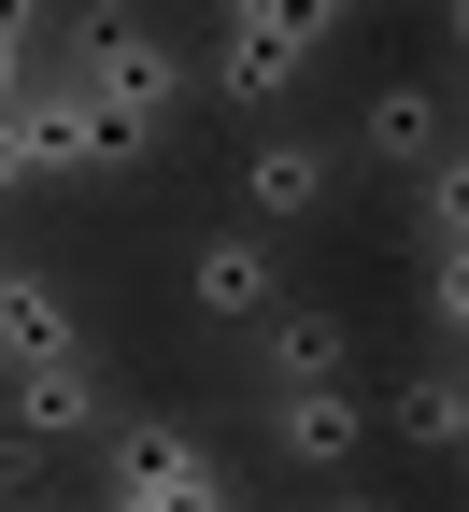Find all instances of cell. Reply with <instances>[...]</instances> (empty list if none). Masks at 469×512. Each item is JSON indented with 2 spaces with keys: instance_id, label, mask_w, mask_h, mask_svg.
Listing matches in <instances>:
<instances>
[{
  "instance_id": "obj_6",
  "label": "cell",
  "mask_w": 469,
  "mask_h": 512,
  "mask_svg": "<svg viewBox=\"0 0 469 512\" xmlns=\"http://www.w3.org/2000/svg\"><path fill=\"white\" fill-rule=\"evenodd\" d=\"M242 413H256V441H271L299 484H342V470L370 456V399H356V384H313V399H242Z\"/></svg>"
},
{
  "instance_id": "obj_11",
  "label": "cell",
  "mask_w": 469,
  "mask_h": 512,
  "mask_svg": "<svg viewBox=\"0 0 469 512\" xmlns=\"http://www.w3.org/2000/svg\"><path fill=\"white\" fill-rule=\"evenodd\" d=\"M342 157H370V171H441V157H455L441 86H413V72H398V86H370V114H356V143H342Z\"/></svg>"
},
{
  "instance_id": "obj_9",
  "label": "cell",
  "mask_w": 469,
  "mask_h": 512,
  "mask_svg": "<svg viewBox=\"0 0 469 512\" xmlns=\"http://www.w3.org/2000/svg\"><path fill=\"white\" fill-rule=\"evenodd\" d=\"M43 356H86V313L57 271H29V256H0V370H43Z\"/></svg>"
},
{
  "instance_id": "obj_2",
  "label": "cell",
  "mask_w": 469,
  "mask_h": 512,
  "mask_svg": "<svg viewBox=\"0 0 469 512\" xmlns=\"http://www.w3.org/2000/svg\"><path fill=\"white\" fill-rule=\"evenodd\" d=\"M100 512H242L185 413H100Z\"/></svg>"
},
{
  "instance_id": "obj_10",
  "label": "cell",
  "mask_w": 469,
  "mask_h": 512,
  "mask_svg": "<svg viewBox=\"0 0 469 512\" xmlns=\"http://www.w3.org/2000/svg\"><path fill=\"white\" fill-rule=\"evenodd\" d=\"M0 413H15L29 441H100V356H43V370H0Z\"/></svg>"
},
{
  "instance_id": "obj_4",
  "label": "cell",
  "mask_w": 469,
  "mask_h": 512,
  "mask_svg": "<svg viewBox=\"0 0 469 512\" xmlns=\"http://www.w3.org/2000/svg\"><path fill=\"white\" fill-rule=\"evenodd\" d=\"M313 384H356V313L271 299V313L242 328V399H313Z\"/></svg>"
},
{
  "instance_id": "obj_14",
  "label": "cell",
  "mask_w": 469,
  "mask_h": 512,
  "mask_svg": "<svg viewBox=\"0 0 469 512\" xmlns=\"http://www.w3.org/2000/svg\"><path fill=\"white\" fill-rule=\"evenodd\" d=\"M43 57H57V15H15V0H0V114L43 86Z\"/></svg>"
},
{
  "instance_id": "obj_13",
  "label": "cell",
  "mask_w": 469,
  "mask_h": 512,
  "mask_svg": "<svg viewBox=\"0 0 469 512\" xmlns=\"http://www.w3.org/2000/svg\"><path fill=\"white\" fill-rule=\"evenodd\" d=\"M413 256L427 271H469V185H455V157L413 171Z\"/></svg>"
},
{
  "instance_id": "obj_16",
  "label": "cell",
  "mask_w": 469,
  "mask_h": 512,
  "mask_svg": "<svg viewBox=\"0 0 469 512\" xmlns=\"http://www.w3.org/2000/svg\"><path fill=\"white\" fill-rule=\"evenodd\" d=\"M455 328H469V271H427V356H455Z\"/></svg>"
},
{
  "instance_id": "obj_17",
  "label": "cell",
  "mask_w": 469,
  "mask_h": 512,
  "mask_svg": "<svg viewBox=\"0 0 469 512\" xmlns=\"http://www.w3.org/2000/svg\"><path fill=\"white\" fill-rule=\"evenodd\" d=\"M15 185H29V143H15V114H0V200H15Z\"/></svg>"
},
{
  "instance_id": "obj_8",
  "label": "cell",
  "mask_w": 469,
  "mask_h": 512,
  "mask_svg": "<svg viewBox=\"0 0 469 512\" xmlns=\"http://www.w3.org/2000/svg\"><path fill=\"white\" fill-rule=\"evenodd\" d=\"M15 143H29V185H86V171H128V157H114V128L72 100V72H57V57H43V86L15 100Z\"/></svg>"
},
{
  "instance_id": "obj_1",
  "label": "cell",
  "mask_w": 469,
  "mask_h": 512,
  "mask_svg": "<svg viewBox=\"0 0 469 512\" xmlns=\"http://www.w3.org/2000/svg\"><path fill=\"white\" fill-rule=\"evenodd\" d=\"M57 72H72V100L114 128L128 171H157L185 143V100H199V57L157 29V15H57Z\"/></svg>"
},
{
  "instance_id": "obj_15",
  "label": "cell",
  "mask_w": 469,
  "mask_h": 512,
  "mask_svg": "<svg viewBox=\"0 0 469 512\" xmlns=\"http://www.w3.org/2000/svg\"><path fill=\"white\" fill-rule=\"evenodd\" d=\"M43 456H57V441H29V427H0V512H29V498H43Z\"/></svg>"
},
{
  "instance_id": "obj_5",
  "label": "cell",
  "mask_w": 469,
  "mask_h": 512,
  "mask_svg": "<svg viewBox=\"0 0 469 512\" xmlns=\"http://www.w3.org/2000/svg\"><path fill=\"white\" fill-rule=\"evenodd\" d=\"M327 200H342V143H313V128H256V157H242V228H313Z\"/></svg>"
},
{
  "instance_id": "obj_18",
  "label": "cell",
  "mask_w": 469,
  "mask_h": 512,
  "mask_svg": "<svg viewBox=\"0 0 469 512\" xmlns=\"http://www.w3.org/2000/svg\"><path fill=\"white\" fill-rule=\"evenodd\" d=\"M313 512H398V498H356V484H327V498H313Z\"/></svg>"
},
{
  "instance_id": "obj_12",
  "label": "cell",
  "mask_w": 469,
  "mask_h": 512,
  "mask_svg": "<svg viewBox=\"0 0 469 512\" xmlns=\"http://www.w3.org/2000/svg\"><path fill=\"white\" fill-rule=\"evenodd\" d=\"M370 427H398L413 456H455V441H469V384H455V356H427V370L398 384V399H384Z\"/></svg>"
},
{
  "instance_id": "obj_19",
  "label": "cell",
  "mask_w": 469,
  "mask_h": 512,
  "mask_svg": "<svg viewBox=\"0 0 469 512\" xmlns=\"http://www.w3.org/2000/svg\"><path fill=\"white\" fill-rule=\"evenodd\" d=\"M29 512H57V498H29Z\"/></svg>"
},
{
  "instance_id": "obj_7",
  "label": "cell",
  "mask_w": 469,
  "mask_h": 512,
  "mask_svg": "<svg viewBox=\"0 0 469 512\" xmlns=\"http://www.w3.org/2000/svg\"><path fill=\"white\" fill-rule=\"evenodd\" d=\"M185 299H199V328H256L271 299H299L285 285V242L271 228H214V242L185 256Z\"/></svg>"
},
{
  "instance_id": "obj_3",
  "label": "cell",
  "mask_w": 469,
  "mask_h": 512,
  "mask_svg": "<svg viewBox=\"0 0 469 512\" xmlns=\"http://www.w3.org/2000/svg\"><path fill=\"white\" fill-rule=\"evenodd\" d=\"M327 0H242V15L214 29V57H199V100H228V114H271L313 57H327Z\"/></svg>"
}]
</instances>
